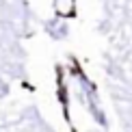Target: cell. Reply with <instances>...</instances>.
I'll use <instances>...</instances> for the list:
<instances>
[{
	"instance_id": "6da1fadb",
	"label": "cell",
	"mask_w": 132,
	"mask_h": 132,
	"mask_svg": "<svg viewBox=\"0 0 132 132\" xmlns=\"http://www.w3.org/2000/svg\"><path fill=\"white\" fill-rule=\"evenodd\" d=\"M56 13L63 18L74 15V0H56Z\"/></svg>"
},
{
	"instance_id": "7a4b0ae2",
	"label": "cell",
	"mask_w": 132,
	"mask_h": 132,
	"mask_svg": "<svg viewBox=\"0 0 132 132\" xmlns=\"http://www.w3.org/2000/svg\"><path fill=\"white\" fill-rule=\"evenodd\" d=\"M4 91H7V89H4V87H0V95H4Z\"/></svg>"
}]
</instances>
